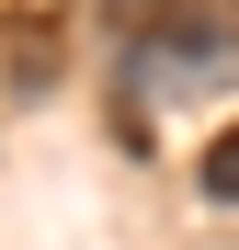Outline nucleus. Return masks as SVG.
Returning <instances> with one entry per match:
<instances>
[{
    "instance_id": "nucleus-1",
    "label": "nucleus",
    "mask_w": 239,
    "mask_h": 250,
    "mask_svg": "<svg viewBox=\"0 0 239 250\" xmlns=\"http://www.w3.org/2000/svg\"><path fill=\"white\" fill-rule=\"evenodd\" d=\"M205 193H217V205H239V125L205 148Z\"/></svg>"
}]
</instances>
